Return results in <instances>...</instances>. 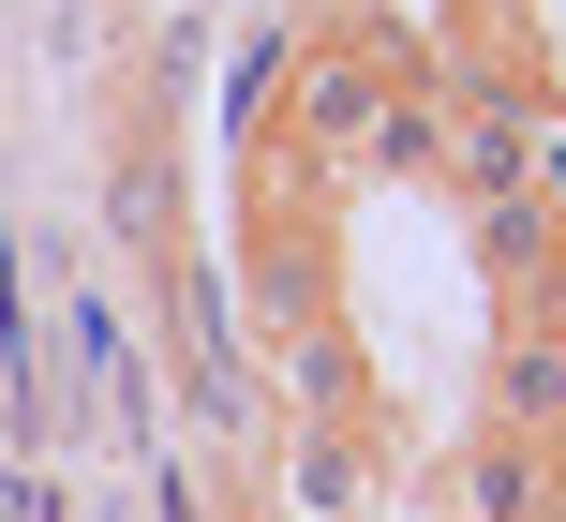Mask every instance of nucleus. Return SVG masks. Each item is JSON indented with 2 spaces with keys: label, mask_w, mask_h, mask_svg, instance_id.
Masks as SVG:
<instances>
[{
  "label": "nucleus",
  "mask_w": 566,
  "mask_h": 522,
  "mask_svg": "<svg viewBox=\"0 0 566 522\" xmlns=\"http://www.w3.org/2000/svg\"><path fill=\"white\" fill-rule=\"evenodd\" d=\"M492 418H507V434H566V314L507 328V358H492Z\"/></svg>",
  "instance_id": "f03ea898"
},
{
  "label": "nucleus",
  "mask_w": 566,
  "mask_h": 522,
  "mask_svg": "<svg viewBox=\"0 0 566 522\" xmlns=\"http://www.w3.org/2000/svg\"><path fill=\"white\" fill-rule=\"evenodd\" d=\"M462 522H552V463H537V434L462 448Z\"/></svg>",
  "instance_id": "7ed1b4c3"
},
{
  "label": "nucleus",
  "mask_w": 566,
  "mask_h": 522,
  "mask_svg": "<svg viewBox=\"0 0 566 522\" xmlns=\"http://www.w3.org/2000/svg\"><path fill=\"white\" fill-rule=\"evenodd\" d=\"M402 75L373 45H313L298 60V119H283V149H313V165H373V135H388Z\"/></svg>",
  "instance_id": "f257e3e1"
}]
</instances>
